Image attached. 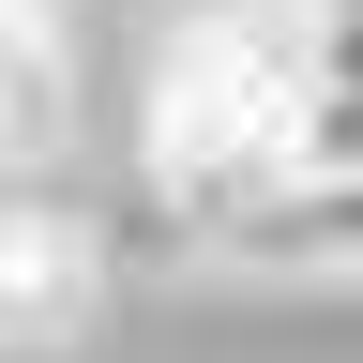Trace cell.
I'll return each mask as SVG.
<instances>
[{"instance_id": "1", "label": "cell", "mask_w": 363, "mask_h": 363, "mask_svg": "<svg viewBox=\"0 0 363 363\" xmlns=\"http://www.w3.org/2000/svg\"><path fill=\"white\" fill-rule=\"evenodd\" d=\"M318 91H333V0H182L167 16L136 152H152V182L197 212V242L227 212H257V197L303 182Z\"/></svg>"}, {"instance_id": "2", "label": "cell", "mask_w": 363, "mask_h": 363, "mask_svg": "<svg viewBox=\"0 0 363 363\" xmlns=\"http://www.w3.org/2000/svg\"><path fill=\"white\" fill-rule=\"evenodd\" d=\"M0 303H16V348H76L91 333V212L45 167H16V227H0Z\"/></svg>"}, {"instance_id": "3", "label": "cell", "mask_w": 363, "mask_h": 363, "mask_svg": "<svg viewBox=\"0 0 363 363\" xmlns=\"http://www.w3.org/2000/svg\"><path fill=\"white\" fill-rule=\"evenodd\" d=\"M212 257H242V272H363V167H303L288 197L227 212Z\"/></svg>"}, {"instance_id": "4", "label": "cell", "mask_w": 363, "mask_h": 363, "mask_svg": "<svg viewBox=\"0 0 363 363\" xmlns=\"http://www.w3.org/2000/svg\"><path fill=\"white\" fill-rule=\"evenodd\" d=\"M333 91H363V0H333Z\"/></svg>"}]
</instances>
